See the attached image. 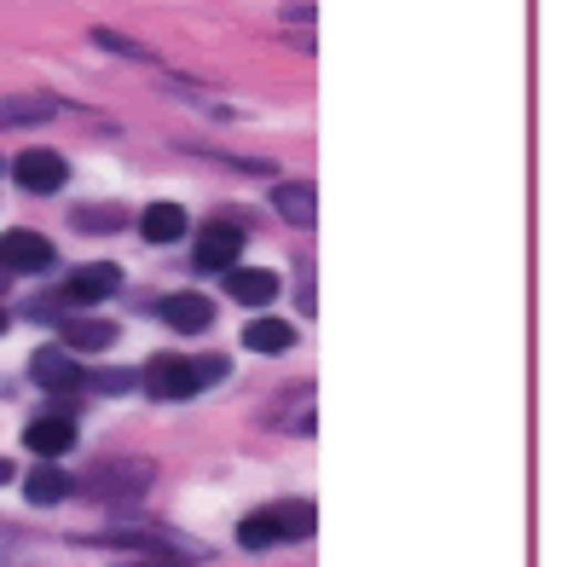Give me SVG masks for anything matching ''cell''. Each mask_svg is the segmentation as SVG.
<instances>
[{
	"label": "cell",
	"mask_w": 561,
	"mask_h": 567,
	"mask_svg": "<svg viewBox=\"0 0 561 567\" xmlns=\"http://www.w3.org/2000/svg\"><path fill=\"white\" fill-rule=\"evenodd\" d=\"M267 515H272L278 538H313V527H319V509L308 498H284V504H272Z\"/></svg>",
	"instance_id": "2e32d148"
},
{
	"label": "cell",
	"mask_w": 561,
	"mask_h": 567,
	"mask_svg": "<svg viewBox=\"0 0 561 567\" xmlns=\"http://www.w3.org/2000/svg\"><path fill=\"white\" fill-rule=\"evenodd\" d=\"M12 179H18L23 192L46 197V192H64V179H70V163L59 157V151H18V163H12Z\"/></svg>",
	"instance_id": "5b68a950"
},
{
	"label": "cell",
	"mask_w": 561,
	"mask_h": 567,
	"mask_svg": "<svg viewBox=\"0 0 561 567\" xmlns=\"http://www.w3.org/2000/svg\"><path fill=\"white\" fill-rule=\"evenodd\" d=\"M87 41H93V47H105V53H116V59H139V64L150 59V47H139L134 35H122V30H93Z\"/></svg>",
	"instance_id": "d6986e66"
},
{
	"label": "cell",
	"mask_w": 561,
	"mask_h": 567,
	"mask_svg": "<svg viewBox=\"0 0 561 567\" xmlns=\"http://www.w3.org/2000/svg\"><path fill=\"white\" fill-rule=\"evenodd\" d=\"M70 493H75V481L59 470V463H41V470H35L30 481H23V498L41 504V509H46V504H64Z\"/></svg>",
	"instance_id": "5bb4252c"
},
{
	"label": "cell",
	"mask_w": 561,
	"mask_h": 567,
	"mask_svg": "<svg viewBox=\"0 0 561 567\" xmlns=\"http://www.w3.org/2000/svg\"><path fill=\"white\" fill-rule=\"evenodd\" d=\"M243 244H249V238H243V226L215 215L209 226L197 231V249H191V261H197L202 272H232V267L243 261Z\"/></svg>",
	"instance_id": "3957f363"
},
{
	"label": "cell",
	"mask_w": 561,
	"mask_h": 567,
	"mask_svg": "<svg viewBox=\"0 0 561 567\" xmlns=\"http://www.w3.org/2000/svg\"><path fill=\"white\" fill-rule=\"evenodd\" d=\"M226 290H232V301H243V307H267L284 284H278L272 267H232L226 272Z\"/></svg>",
	"instance_id": "30bf717a"
},
{
	"label": "cell",
	"mask_w": 561,
	"mask_h": 567,
	"mask_svg": "<svg viewBox=\"0 0 561 567\" xmlns=\"http://www.w3.org/2000/svg\"><path fill=\"white\" fill-rule=\"evenodd\" d=\"M116 337H122V330L111 319H64L59 324V348L64 353H105Z\"/></svg>",
	"instance_id": "9c48e42d"
},
{
	"label": "cell",
	"mask_w": 561,
	"mask_h": 567,
	"mask_svg": "<svg viewBox=\"0 0 561 567\" xmlns=\"http://www.w3.org/2000/svg\"><path fill=\"white\" fill-rule=\"evenodd\" d=\"M284 18L290 23H313V7H308V0H295V7H284Z\"/></svg>",
	"instance_id": "603a6c76"
},
{
	"label": "cell",
	"mask_w": 561,
	"mask_h": 567,
	"mask_svg": "<svg viewBox=\"0 0 561 567\" xmlns=\"http://www.w3.org/2000/svg\"><path fill=\"white\" fill-rule=\"evenodd\" d=\"M243 348H249V353H290V348H295V330H290L284 319H254V324L243 330Z\"/></svg>",
	"instance_id": "e0dca14e"
},
{
	"label": "cell",
	"mask_w": 561,
	"mask_h": 567,
	"mask_svg": "<svg viewBox=\"0 0 561 567\" xmlns=\"http://www.w3.org/2000/svg\"><path fill=\"white\" fill-rule=\"evenodd\" d=\"M145 486H150V463L145 457H105L82 481V493L87 498H105V504H122V498H139Z\"/></svg>",
	"instance_id": "7a4b0ae2"
},
{
	"label": "cell",
	"mask_w": 561,
	"mask_h": 567,
	"mask_svg": "<svg viewBox=\"0 0 561 567\" xmlns=\"http://www.w3.org/2000/svg\"><path fill=\"white\" fill-rule=\"evenodd\" d=\"M59 105L53 99H41V93H12V99H0V134H12V127H35V122H53Z\"/></svg>",
	"instance_id": "7c38bea8"
},
{
	"label": "cell",
	"mask_w": 561,
	"mask_h": 567,
	"mask_svg": "<svg viewBox=\"0 0 561 567\" xmlns=\"http://www.w3.org/2000/svg\"><path fill=\"white\" fill-rule=\"evenodd\" d=\"M163 319L174 324V337H202V330L215 324V301L197 296V290H180L163 301Z\"/></svg>",
	"instance_id": "52a82bcc"
},
{
	"label": "cell",
	"mask_w": 561,
	"mask_h": 567,
	"mask_svg": "<svg viewBox=\"0 0 561 567\" xmlns=\"http://www.w3.org/2000/svg\"><path fill=\"white\" fill-rule=\"evenodd\" d=\"M272 209L284 215L290 226H313V220H319V197H313V186L290 179V186H278V192H272Z\"/></svg>",
	"instance_id": "9a60e30c"
},
{
	"label": "cell",
	"mask_w": 561,
	"mask_h": 567,
	"mask_svg": "<svg viewBox=\"0 0 561 567\" xmlns=\"http://www.w3.org/2000/svg\"><path fill=\"white\" fill-rule=\"evenodd\" d=\"M30 377L41 382V389H82V382H87V371L75 365V353H64L59 342H53V348H35Z\"/></svg>",
	"instance_id": "ba28073f"
},
{
	"label": "cell",
	"mask_w": 561,
	"mask_h": 567,
	"mask_svg": "<svg viewBox=\"0 0 561 567\" xmlns=\"http://www.w3.org/2000/svg\"><path fill=\"white\" fill-rule=\"evenodd\" d=\"M122 567H180V561H163V556H150V561H122Z\"/></svg>",
	"instance_id": "cb8c5ba5"
},
{
	"label": "cell",
	"mask_w": 561,
	"mask_h": 567,
	"mask_svg": "<svg viewBox=\"0 0 561 567\" xmlns=\"http://www.w3.org/2000/svg\"><path fill=\"white\" fill-rule=\"evenodd\" d=\"M87 382H93L98 394H127V389H134V377H127V371H98V377H87Z\"/></svg>",
	"instance_id": "7402d4cb"
},
{
	"label": "cell",
	"mask_w": 561,
	"mask_h": 567,
	"mask_svg": "<svg viewBox=\"0 0 561 567\" xmlns=\"http://www.w3.org/2000/svg\"><path fill=\"white\" fill-rule=\"evenodd\" d=\"M0 267L7 272H46L53 267V244L30 226H12V231H0Z\"/></svg>",
	"instance_id": "277c9868"
},
{
	"label": "cell",
	"mask_w": 561,
	"mask_h": 567,
	"mask_svg": "<svg viewBox=\"0 0 561 567\" xmlns=\"http://www.w3.org/2000/svg\"><path fill=\"white\" fill-rule=\"evenodd\" d=\"M122 220H127L122 209H75V226H82V231H111Z\"/></svg>",
	"instance_id": "ffe728a7"
},
{
	"label": "cell",
	"mask_w": 561,
	"mask_h": 567,
	"mask_svg": "<svg viewBox=\"0 0 561 567\" xmlns=\"http://www.w3.org/2000/svg\"><path fill=\"white\" fill-rule=\"evenodd\" d=\"M116 290H122V267H116V261H87V267L70 272L64 301L87 307V301H105V296H116Z\"/></svg>",
	"instance_id": "8992f818"
},
{
	"label": "cell",
	"mask_w": 561,
	"mask_h": 567,
	"mask_svg": "<svg viewBox=\"0 0 561 567\" xmlns=\"http://www.w3.org/2000/svg\"><path fill=\"white\" fill-rule=\"evenodd\" d=\"M134 382H139L150 400H191V394H202L197 359H186V353H157V359H145V371H139Z\"/></svg>",
	"instance_id": "6da1fadb"
},
{
	"label": "cell",
	"mask_w": 561,
	"mask_h": 567,
	"mask_svg": "<svg viewBox=\"0 0 561 567\" xmlns=\"http://www.w3.org/2000/svg\"><path fill=\"white\" fill-rule=\"evenodd\" d=\"M0 337H7V313H0Z\"/></svg>",
	"instance_id": "484cf974"
},
{
	"label": "cell",
	"mask_w": 561,
	"mask_h": 567,
	"mask_svg": "<svg viewBox=\"0 0 561 567\" xmlns=\"http://www.w3.org/2000/svg\"><path fill=\"white\" fill-rule=\"evenodd\" d=\"M226 377H232V359H220V353L197 359V382H202V389H209V382H226Z\"/></svg>",
	"instance_id": "44dd1931"
},
{
	"label": "cell",
	"mask_w": 561,
	"mask_h": 567,
	"mask_svg": "<svg viewBox=\"0 0 561 567\" xmlns=\"http://www.w3.org/2000/svg\"><path fill=\"white\" fill-rule=\"evenodd\" d=\"M238 545L243 550H272L278 545V527H272L267 509H254V515H243V522H238Z\"/></svg>",
	"instance_id": "ac0fdd59"
},
{
	"label": "cell",
	"mask_w": 561,
	"mask_h": 567,
	"mask_svg": "<svg viewBox=\"0 0 561 567\" xmlns=\"http://www.w3.org/2000/svg\"><path fill=\"white\" fill-rule=\"evenodd\" d=\"M139 238L145 244H180L186 238V209L180 203H150L139 215Z\"/></svg>",
	"instance_id": "4fadbf2b"
},
{
	"label": "cell",
	"mask_w": 561,
	"mask_h": 567,
	"mask_svg": "<svg viewBox=\"0 0 561 567\" xmlns=\"http://www.w3.org/2000/svg\"><path fill=\"white\" fill-rule=\"evenodd\" d=\"M23 446H30L35 457H64L75 446V423L70 417H35L30 429H23Z\"/></svg>",
	"instance_id": "8fae6325"
},
{
	"label": "cell",
	"mask_w": 561,
	"mask_h": 567,
	"mask_svg": "<svg viewBox=\"0 0 561 567\" xmlns=\"http://www.w3.org/2000/svg\"><path fill=\"white\" fill-rule=\"evenodd\" d=\"M7 481H12V463H7V457H0V486H7Z\"/></svg>",
	"instance_id": "d4e9b609"
}]
</instances>
